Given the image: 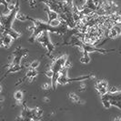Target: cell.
Here are the masks:
<instances>
[{
	"label": "cell",
	"mask_w": 121,
	"mask_h": 121,
	"mask_svg": "<svg viewBox=\"0 0 121 121\" xmlns=\"http://www.w3.org/2000/svg\"><path fill=\"white\" fill-rule=\"evenodd\" d=\"M28 19H30L33 23V34L30 38L32 42L34 40H36L37 36L44 31H48L49 33L51 32V33H56L59 35H63L67 31L68 25L67 23H62L57 26H55L53 25L49 24L48 22H44L39 19H35L32 17H28Z\"/></svg>",
	"instance_id": "obj_1"
},
{
	"label": "cell",
	"mask_w": 121,
	"mask_h": 121,
	"mask_svg": "<svg viewBox=\"0 0 121 121\" xmlns=\"http://www.w3.org/2000/svg\"><path fill=\"white\" fill-rule=\"evenodd\" d=\"M19 12V0H17L16 3V7L11 10L7 14H1V32L2 35L5 34H9L10 36H13L14 39H17L20 37V34L17 32L15 29L12 28V24L15 19H17V15Z\"/></svg>",
	"instance_id": "obj_2"
},
{
	"label": "cell",
	"mask_w": 121,
	"mask_h": 121,
	"mask_svg": "<svg viewBox=\"0 0 121 121\" xmlns=\"http://www.w3.org/2000/svg\"><path fill=\"white\" fill-rule=\"evenodd\" d=\"M67 56L66 55H63V56H61L59 57L56 58L53 61V63L51 64L50 69L53 72V78H51V84H52L53 90L56 89V86L58 85L57 84V80H58V78L60 76L61 71L63 70L64 67H66V65L67 64Z\"/></svg>",
	"instance_id": "obj_3"
},
{
	"label": "cell",
	"mask_w": 121,
	"mask_h": 121,
	"mask_svg": "<svg viewBox=\"0 0 121 121\" xmlns=\"http://www.w3.org/2000/svg\"><path fill=\"white\" fill-rule=\"evenodd\" d=\"M70 45L78 48L79 50H81L82 52H86L88 54L92 53V52H97V53H100V54H108L109 52H114V51H116V49H105V48H95L92 45H89V44H86V43L83 42L82 40H80L79 38L76 37V36H73L72 37Z\"/></svg>",
	"instance_id": "obj_4"
},
{
	"label": "cell",
	"mask_w": 121,
	"mask_h": 121,
	"mask_svg": "<svg viewBox=\"0 0 121 121\" xmlns=\"http://www.w3.org/2000/svg\"><path fill=\"white\" fill-rule=\"evenodd\" d=\"M94 78V76L92 75H88V76H83V77H78V78H67V67H64L63 70L61 71L60 76L57 80V84L59 85H67L70 82H78V81H84L86 79H90Z\"/></svg>",
	"instance_id": "obj_5"
},
{
	"label": "cell",
	"mask_w": 121,
	"mask_h": 121,
	"mask_svg": "<svg viewBox=\"0 0 121 121\" xmlns=\"http://www.w3.org/2000/svg\"><path fill=\"white\" fill-rule=\"evenodd\" d=\"M36 41L39 43L43 48L47 49L48 51V53H52L53 51L55 50V47L54 45L52 44V42L50 41L49 39V32L48 31H44L42 32L39 36H37L36 38Z\"/></svg>",
	"instance_id": "obj_6"
},
{
	"label": "cell",
	"mask_w": 121,
	"mask_h": 121,
	"mask_svg": "<svg viewBox=\"0 0 121 121\" xmlns=\"http://www.w3.org/2000/svg\"><path fill=\"white\" fill-rule=\"evenodd\" d=\"M28 54V50L22 48H17L13 52V60L10 64H21L22 58L26 56Z\"/></svg>",
	"instance_id": "obj_7"
},
{
	"label": "cell",
	"mask_w": 121,
	"mask_h": 121,
	"mask_svg": "<svg viewBox=\"0 0 121 121\" xmlns=\"http://www.w3.org/2000/svg\"><path fill=\"white\" fill-rule=\"evenodd\" d=\"M95 87L101 96H104L105 94H107L108 92L109 85L107 80H98L95 86Z\"/></svg>",
	"instance_id": "obj_8"
},
{
	"label": "cell",
	"mask_w": 121,
	"mask_h": 121,
	"mask_svg": "<svg viewBox=\"0 0 121 121\" xmlns=\"http://www.w3.org/2000/svg\"><path fill=\"white\" fill-rule=\"evenodd\" d=\"M101 98L108 99V100H121V90L108 91L104 96H101Z\"/></svg>",
	"instance_id": "obj_9"
},
{
	"label": "cell",
	"mask_w": 121,
	"mask_h": 121,
	"mask_svg": "<svg viewBox=\"0 0 121 121\" xmlns=\"http://www.w3.org/2000/svg\"><path fill=\"white\" fill-rule=\"evenodd\" d=\"M13 39H14L13 36H10L9 34L2 35V47H4V48H8V47H10V45L12 44Z\"/></svg>",
	"instance_id": "obj_10"
},
{
	"label": "cell",
	"mask_w": 121,
	"mask_h": 121,
	"mask_svg": "<svg viewBox=\"0 0 121 121\" xmlns=\"http://www.w3.org/2000/svg\"><path fill=\"white\" fill-rule=\"evenodd\" d=\"M22 65L21 64H10L8 66V69H7V73H16L19 72L20 70H22Z\"/></svg>",
	"instance_id": "obj_11"
},
{
	"label": "cell",
	"mask_w": 121,
	"mask_h": 121,
	"mask_svg": "<svg viewBox=\"0 0 121 121\" xmlns=\"http://www.w3.org/2000/svg\"><path fill=\"white\" fill-rule=\"evenodd\" d=\"M37 74L38 72L36 71V69L35 68H29L28 70H27V73H26V78H28L29 81H32L34 78H36V77L37 76Z\"/></svg>",
	"instance_id": "obj_12"
},
{
	"label": "cell",
	"mask_w": 121,
	"mask_h": 121,
	"mask_svg": "<svg viewBox=\"0 0 121 121\" xmlns=\"http://www.w3.org/2000/svg\"><path fill=\"white\" fill-rule=\"evenodd\" d=\"M80 62L83 63V64H88L90 62V57L88 56V53L86 52H83V56L80 57Z\"/></svg>",
	"instance_id": "obj_13"
},
{
	"label": "cell",
	"mask_w": 121,
	"mask_h": 121,
	"mask_svg": "<svg viewBox=\"0 0 121 121\" xmlns=\"http://www.w3.org/2000/svg\"><path fill=\"white\" fill-rule=\"evenodd\" d=\"M68 97H69V99H71L73 102H75V103H80L81 102L80 97L78 96H77L75 93H69Z\"/></svg>",
	"instance_id": "obj_14"
},
{
	"label": "cell",
	"mask_w": 121,
	"mask_h": 121,
	"mask_svg": "<svg viewBox=\"0 0 121 121\" xmlns=\"http://www.w3.org/2000/svg\"><path fill=\"white\" fill-rule=\"evenodd\" d=\"M14 97L17 101H22L23 100V93H22V91H17V92H15Z\"/></svg>",
	"instance_id": "obj_15"
},
{
	"label": "cell",
	"mask_w": 121,
	"mask_h": 121,
	"mask_svg": "<svg viewBox=\"0 0 121 121\" xmlns=\"http://www.w3.org/2000/svg\"><path fill=\"white\" fill-rule=\"evenodd\" d=\"M109 101L111 103V106L116 107L121 110V100H109Z\"/></svg>",
	"instance_id": "obj_16"
},
{
	"label": "cell",
	"mask_w": 121,
	"mask_h": 121,
	"mask_svg": "<svg viewBox=\"0 0 121 121\" xmlns=\"http://www.w3.org/2000/svg\"><path fill=\"white\" fill-rule=\"evenodd\" d=\"M17 19H18L19 21H25V20H26V19H28V17L24 15V14H21V13H17Z\"/></svg>",
	"instance_id": "obj_17"
},
{
	"label": "cell",
	"mask_w": 121,
	"mask_h": 121,
	"mask_svg": "<svg viewBox=\"0 0 121 121\" xmlns=\"http://www.w3.org/2000/svg\"><path fill=\"white\" fill-rule=\"evenodd\" d=\"M38 66H39V61H38V60H34L33 62H31V63H30V65H29V67L36 69V68L38 67Z\"/></svg>",
	"instance_id": "obj_18"
},
{
	"label": "cell",
	"mask_w": 121,
	"mask_h": 121,
	"mask_svg": "<svg viewBox=\"0 0 121 121\" xmlns=\"http://www.w3.org/2000/svg\"><path fill=\"white\" fill-rule=\"evenodd\" d=\"M42 88L46 89V90H48L50 88H52V84L51 83H45V84H43Z\"/></svg>",
	"instance_id": "obj_19"
},
{
	"label": "cell",
	"mask_w": 121,
	"mask_h": 121,
	"mask_svg": "<svg viewBox=\"0 0 121 121\" xmlns=\"http://www.w3.org/2000/svg\"><path fill=\"white\" fill-rule=\"evenodd\" d=\"M28 2H29V5L32 7H34V2H35V0H28Z\"/></svg>",
	"instance_id": "obj_20"
}]
</instances>
